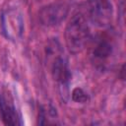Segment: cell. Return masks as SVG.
Here are the masks:
<instances>
[{
  "label": "cell",
  "mask_w": 126,
  "mask_h": 126,
  "mask_svg": "<svg viewBox=\"0 0 126 126\" xmlns=\"http://www.w3.org/2000/svg\"><path fill=\"white\" fill-rule=\"evenodd\" d=\"M91 39V29L88 20L82 13L75 14L65 30V42L71 53H79L85 49Z\"/></svg>",
  "instance_id": "6da1fadb"
},
{
  "label": "cell",
  "mask_w": 126,
  "mask_h": 126,
  "mask_svg": "<svg viewBox=\"0 0 126 126\" xmlns=\"http://www.w3.org/2000/svg\"><path fill=\"white\" fill-rule=\"evenodd\" d=\"M69 12V5L64 1H57L42 7L39 11L40 23L45 27L60 25Z\"/></svg>",
  "instance_id": "7a4b0ae2"
},
{
  "label": "cell",
  "mask_w": 126,
  "mask_h": 126,
  "mask_svg": "<svg viewBox=\"0 0 126 126\" xmlns=\"http://www.w3.org/2000/svg\"><path fill=\"white\" fill-rule=\"evenodd\" d=\"M89 12L92 23L96 27L106 28L110 25L113 15L110 0H90Z\"/></svg>",
  "instance_id": "3957f363"
},
{
  "label": "cell",
  "mask_w": 126,
  "mask_h": 126,
  "mask_svg": "<svg viewBox=\"0 0 126 126\" xmlns=\"http://www.w3.org/2000/svg\"><path fill=\"white\" fill-rule=\"evenodd\" d=\"M2 28L5 35L11 40H17L22 36L24 22L22 14L16 9H8L2 14Z\"/></svg>",
  "instance_id": "277c9868"
},
{
  "label": "cell",
  "mask_w": 126,
  "mask_h": 126,
  "mask_svg": "<svg viewBox=\"0 0 126 126\" xmlns=\"http://www.w3.org/2000/svg\"><path fill=\"white\" fill-rule=\"evenodd\" d=\"M0 114L5 125L21 124L20 115L14 104V99L7 90H2L0 93Z\"/></svg>",
  "instance_id": "5b68a950"
},
{
  "label": "cell",
  "mask_w": 126,
  "mask_h": 126,
  "mask_svg": "<svg viewBox=\"0 0 126 126\" xmlns=\"http://www.w3.org/2000/svg\"><path fill=\"white\" fill-rule=\"evenodd\" d=\"M51 74L53 79L59 84L62 93L68 90V86L71 79V72L68 67L67 60L61 56L56 55L51 63Z\"/></svg>",
  "instance_id": "8992f818"
},
{
  "label": "cell",
  "mask_w": 126,
  "mask_h": 126,
  "mask_svg": "<svg viewBox=\"0 0 126 126\" xmlns=\"http://www.w3.org/2000/svg\"><path fill=\"white\" fill-rule=\"evenodd\" d=\"M111 52H112L111 43L107 39L100 38L94 45L93 55L97 60H104L111 54Z\"/></svg>",
  "instance_id": "52a82bcc"
},
{
  "label": "cell",
  "mask_w": 126,
  "mask_h": 126,
  "mask_svg": "<svg viewBox=\"0 0 126 126\" xmlns=\"http://www.w3.org/2000/svg\"><path fill=\"white\" fill-rule=\"evenodd\" d=\"M72 99L79 103H85L89 100V96L87 93H85L81 88H76L72 92Z\"/></svg>",
  "instance_id": "ba28073f"
}]
</instances>
